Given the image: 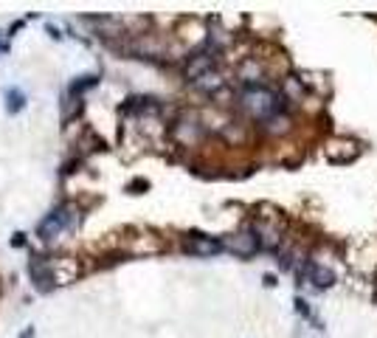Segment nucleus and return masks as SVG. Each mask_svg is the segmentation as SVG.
Masks as SVG:
<instances>
[{"instance_id":"obj_1","label":"nucleus","mask_w":377,"mask_h":338,"mask_svg":"<svg viewBox=\"0 0 377 338\" xmlns=\"http://www.w3.org/2000/svg\"><path fill=\"white\" fill-rule=\"evenodd\" d=\"M242 104L254 119H273L285 110V99L265 85H248L242 90Z\"/></svg>"},{"instance_id":"obj_2","label":"nucleus","mask_w":377,"mask_h":338,"mask_svg":"<svg viewBox=\"0 0 377 338\" xmlns=\"http://www.w3.org/2000/svg\"><path fill=\"white\" fill-rule=\"evenodd\" d=\"M74 223H76V212H74V206H60L57 212H51V215L40 223V237H43V240H54L60 231L71 229Z\"/></svg>"},{"instance_id":"obj_3","label":"nucleus","mask_w":377,"mask_h":338,"mask_svg":"<svg viewBox=\"0 0 377 338\" xmlns=\"http://www.w3.org/2000/svg\"><path fill=\"white\" fill-rule=\"evenodd\" d=\"M223 248H228V251H234V254H240V257H251V254H256V248H259V234H256V231L234 234V237H228V240L223 243Z\"/></svg>"},{"instance_id":"obj_4","label":"nucleus","mask_w":377,"mask_h":338,"mask_svg":"<svg viewBox=\"0 0 377 338\" xmlns=\"http://www.w3.org/2000/svg\"><path fill=\"white\" fill-rule=\"evenodd\" d=\"M212 68H214V51H200V54H195L192 60H188V65H186V76L198 82L200 76L212 74Z\"/></svg>"},{"instance_id":"obj_5","label":"nucleus","mask_w":377,"mask_h":338,"mask_svg":"<svg viewBox=\"0 0 377 338\" xmlns=\"http://www.w3.org/2000/svg\"><path fill=\"white\" fill-rule=\"evenodd\" d=\"M186 251L188 254H200V257H212V254L223 251V243H217L212 237H188L186 240Z\"/></svg>"},{"instance_id":"obj_6","label":"nucleus","mask_w":377,"mask_h":338,"mask_svg":"<svg viewBox=\"0 0 377 338\" xmlns=\"http://www.w3.org/2000/svg\"><path fill=\"white\" fill-rule=\"evenodd\" d=\"M307 276H310L313 285H318V288H329V285L335 282L332 271H327V268H321V265H307Z\"/></svg>"},{"instance_id":"obj_7","label":"nucleus","mask_w":377,"mask_h":338,"mask_svg":"<svg viewBox=\"0 0 377 338\" xmlns=\"http://www.w3.org/2000/svg\"><path fill=\"white\" fill-rule=\"evenodd\" d=\"M220 85H223V79L217 74H206V76L198 79V88H203V90H217Z\"/></svg>"},{"instance_id":"obj_8","label":"nucleus","mask_w":377,"mask_h":338,"mask_svg":"<svg viewBox=\"0 0 377 338\" xmlns=\"http://www.w3.org/2000/svg\"><path fill=\"white\" fill-rule=\"evenodd\" d=\"M20 104H23L20 93H18V90H12V93H9V110H12V113H18V110H20Z\"/></svg>"}]
</instances>
